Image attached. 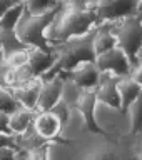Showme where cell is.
Here are the masks:
<instances>
[{"instance_id": "6da1fadb", "label": "cell", "mask_w": 142, "mask_h": 160, "mask_svg": "<svg viewBox=\"0 0 142 160\" xmlns=\"http://www.w3.org/2000/svg\"><path fill=\"white\" fill-rule=\"evenodd\" d=\"M95 25V13L90 8V0L85 2H59L52 22L45 28L49 47L90 32Z\"/></svg>"}, {"instance_id": "7a4b0ae2", "label": "cell", "mask_w": 142, "mask_h": 160, "mask_svg": "<svg viewBox=\"0 0 142 160\" xmlns=\"http://www.w3.org/2000/svg\"><path fill=\"white\" fill-rule=\"evenodd\" d=\"M115 38V47L134 63H142V13L109 23Z\"/></svg>"}, {"instance_id": "3957f363", "label": "cell", "mask_w": 142, "mask_h": 160, "mask_svg": "<svg viewBox=\"0 0 142 160\" xmlns=\"http://www.w3.org/2000/svg\"><path fill=\"white\" fill-rule=\"evenodd\" d=\"M54 13L55 12L42 15V17H34L24 10L17 22V27L13 30L15 35L27 48H40L45 52H50V47L45 40V28L52 22Z\"/></svg>"}, {"instance_id": "277c9868", "label": "cell", "mask_w": 142, "mask_h": 160, "mask_svg": "<svg viewBox=\"0 0 142 160\" xmlns=\"http://www.w3.org/2000/svg\"><path fill=\"white\" fill-rule=\"evenodd\" d=\"M90 8L95 13L97 25L112 23L132 15H139L142 0H90Z\"/></svg>"}, {"instance_id": "5b68a950", "label": "cell", "mask_w": 142, "mask_h": 160, "mask_svg": "<svg viewBox=\"0 0 142 160\" xmlns=\"http://www.w3.org/2000/svg\"><path fill=\"white\" fill-rule=\"evenodd\" d=\"M94 122L99 133L107 135H132L130 133V125L127 120L125 112L120 108H112L104 103H95L94 108Z\"/></svg>"}, {"instance_id": "8992f818", "label": "cell", "mask_w": 142, "mask_h": 160, "mask_svg": "<svg viewBox=\"0 0 142 160\" xmlns=\"http://www.w3.org/2000/svg\"><path fill=\"white\" fill-rule=\"evenodd\" d=\"M94 63L97 67L99 73L100 72H110L117 77H129L132 62L120 48L114 47L109 52H104L94 58Z\"/></svg>"}, {"instance_id": "52a82bcc", "label": "cell", "mask_w": 142, "mask_h": 160, "mask_svg": "<svg viewBox=\"0 0 142 160\" xmlns=\"http://www.w3.org/2000/svg\"><path fill=\"white\" fill-rule=\"evenodd\" d=\"M87 135H92L89 132L87 122L82 117V113L77 108H70V112L67 115V120L60 125V132L55 142H64V143H70V142H79Z\"/></svg>"}, {"instance_id": "ba28073f", "label": "cell", "mask_w": 142, "mask_h": 160, "mask_svg": "<svg viewBox=\"0 0 142 160\" xmlns=\"http://www.w3.org/2000/svg\"><path fill=\"white\" fill-rule=\"evenodd\" d=\"M120 77L110 72H100L99 82L95 87V98L99 103H104L112 108H120L119 93H117V80Z\"/></svg>"}, {"instance_id": "9c48e42d", "label": "cell", "mask_w": 142, "mask_h": 160, "mask_svg": "<svg viewBox=\"0 0 142 160\" xmlns=\"http://www.w3.org/2000/svg\"><path fill=\"white\" fill-rule=\"evenodd\" d=\"M60 77H67L74 83H77L82 90L87 88H95L99 82V70L94 62H80L69 72L62 73Z\"/></svg>"}, {"instance_id": "30bf717a", "label": "cell", "mask_w": 142, "mask_h": 160, "mask_svg": "<svg viewBox=\"0 0 142 160\" xmlns=\"http://www.w3.org/2000/svg\"><path fill=\"white\" fill-rule=\"evenodd\" d=\"M60 85H62V78L54 77L50 80H42V87H40L39 100L35 110L39 112H49L57 102H60Z\"/></svg>"}, {"instance_id": "8fae6325", "label": "cell", "mask_w": 142, "mask_h": 160, "mask_svg": "<svg viewBox=\"0 0 142 160\" xmlns=\"http://www.w3.org/2000/svg\"><path fill=\"white\" fill-rule=\"evenodd\" d=\"M27 65L32 70L34 77L40 78L54 68L55 57L52 52H45V50H40V48H29L27 50Z\"/></svg>"}, {"instance_id": "7c38bea8", "label": "cell", "mask_w": 142, "mask_h": 160, "mask_svg": "<svg viewBox=\"0 0 142 160\" xmlns=\"http://www.w3.org/2000/svg\"><path fill=\"white\" fill-rule=\"evenodd\" d=\"M40 87H42V80H40V78H34L32 82H29L25 85H20V87H15V88H10V90H12L15 100L18 102V105L22 108L37 112L35 107H37Z\"/></svg>"}, {"instance_id": "4fadbf2b", "label": "cell", "mask_w": 142, "mask_h": 160, "mask_svg": "<svg viewBox=\"0 0 142 160\" xmlns=\"http://www.w3.org/2000/svg\"><path fill=\"white\" fill-rule=\"evenodd\" d=\"M60 120L52 112H39L34 118V127L40 137L49 142H55L60 132Z\"/></svg>"}, {"instance_id": "5bb4252c", "label": "cell", "mask_w": 142, "mask_h": 160, "mask_svg": "<svg viewBox=\"0 0 142 160\" xmlns=\"http://www.w3.org/2000/svg\"><path fill=\"white\" fill-rule=\"evenodd\" d=\"M117 93H119V102H120V110L125 112L132 102L140 98L142 93V83H137L130 77H120L117 80Z\"/></svg>"}, {"instance_id": "9a60e30c", "label": "cell", "mask_w": 142, "mask_h": 160, "mask_svg": "<svg viewBox=\"0 0 142 160\" xmlns=\"http://www.w3.org/2000/svg\"><path fill=\"white\" fill-rule=\"evenodd\" d=\"M92 47H94L95 57L100 53H104V52H109V50H112L115 47V38H114L112 32H110L109 23H100L95 27Z\"/></svg>"}, {"instance_id": "2e32d148", "label": "cell", "mask_w": 142, "mask_h": 160, "mask_svg": "<svg viewBox=\"0 0 142 160\" xmlns=\"http://www.w3.org/2000/svg\"><path fill=\"white\" fill-rule=\"evenodd\" d=\"M35 115H37V112L22 108V107H20L18 110H15L13 113H10L8 115V130H10V133H13V135L22 133L24 130L34 122Z\"/></svg>"}, {"instance_id": "e0dca14e", "label": "cell", "mask_w": 142, "mask_h": 160, "mask_svg": "<svg viewBox=\"0 0 142 160\" xmlns=\"http://www.w3.org/2000/svg\"><path fill=\"white\" fill-rule=\"evenodd\" d=\"M60 78H62V85H60V102L65 103L69 108H74L75 105H77L84 90L67 77H60Z\"/></svg>"}, {"instance_id": "ac0fdd59", "label": "cell", "mask_w": 142, "mask_h": 160, "mask_svg": "<svg viewBox=\"0 0 142 160\" xmlns=\"http://www.w3.org/2000/svg\"><path fill=\"white\" fill-rule=\"evenodd\" d=\"M59 7V2L55 0H29L24 2V10L34 17H42V15H49L55 12Z\"/></svg>"}, {"instance_id": "d6986e66", "label": "cell", "mask_w": 142, "mask_h": 160, "mask_svg": "<svg viewBox=\"0 0 142 160\" xmlns=\"http://www.w3.org/2000/svg\"><path fill=\"white\" fill-rule=\"evenodd\" d=\"M0 45H2L3 57L18 52V50H27V47L20 42L13 30H0Z\"/></svg>"}, {"instance_id": "ffe728a7", "label": "cell", "mask_w": 142, "mask_h": 160, "mask_svg": "<svg viewBox=\"0 0 142 160\" xmlns=\"http://www.w3.org/2000/svg\"><path fill=\"white\" fill-rule=\"evenodd\" d=\"M22 12H24V2H15L12 7L0 17V30H15Z\"/></svg>"}, {"instance_id": "44dd1931", "label": "cell", "mask_w": 142, "mask_h": 160, "mask_svg": "<svg viewBox=\"0 0 142 160\" xmlns=\"http://www.w3.org/2000/svg\"><path fill=\"white\" fill-rule=\"evenodd\" d=\"M18 108H20V105H18L17 100H15L12 90L5 88V87H0V113L10 115Z\"/></svg>"}, {"instance_id": "7402d4cb", "label": "cell", "mask_w": 142, "mask_h": 160, "mask_svg": "<svg viewBox=\"0 0 142 160\" xmlns=\"http://www.w3.org/2000/svg\"><path fill=\"white\" fill-rule=\"evenodd\" d=\"M140 105H142V100L137 98L135 102H132L125 108V115H127V120L130 125V133L132 135L139 133V128H140Z\"/></svg>"}, {"instance_id": "603a6c76", "label": "cell", "mask_w": 142, "mask_h": 160, "mask_svg": "<svg viewBox=\"0 0 142 160\" xmlns=\"http://www.w3.org/2000/svg\"><path fill=\"white\" fill-rule=\"evenodd\" d=\"M34 78H35V77H34L32 70L29 68L27 63L22 65V67H18V68H13V83H12V88L32 82Z\"/></svg>"}, {"instance_id": "cb8c5ba5", "label": "cell", "mask_w": 142, "mask_h": 160, "mask_svg": "<svg viewBox=\"0 0 142 160\" xmlns=\"http://www.w3.org/2000/svg\"><path fill=\"white\" fill-rule=\"evenodd\" d=\"M13 83V68H10L3 58V53L0 52V87L12 88Z\"/></svg>"}, {"instance_id": "d4e9b609", "label": "cell", "mask_w": 142, "mask_h": 160, "mask_svg": "<svg viewBox=\"0 0 142 160\" xmlns=\"http://www.w3.org/2000/svg\"><path fill=\"white\" fill-rule=\"evenodd\" d=\"M27 50H18V52H13V53L7 55V57H3L7 65L10 68H18L22 65H25L27 63Z\"/></svg>"}, {"instance_id": "484cf974", "label": "cell", "mask_w": 142, "mask_h": 160, "mask_svg": "<svg viewBox=\"0 0 142 160\" xmlns=\"http://www.w3.org/2000/svg\"><path fill=\"white\" fill-rule=\"evenodd\" d=\"M49 112H52L55 117H57L59 120H60V123H64L65 120H67V115H69V112H70V108L67 107L65 103H62V102H57L54 105L52 108L49 110Z\"/></svg>"}, {"instance_id": "4316f807", "label": "cell", "mask_w": 142, "mask_h": 160, "mask_svg": "<svg viewBox=\"0 0 142 160\" xmlns=\"http://www.w3.org/2000/svg\"><path fill=\"white\" fill-rule=\"evenodd\" d=\"M12 147L15 148V135L13 133H0V148Z\"/></svg>"}, {"instance_id": "83f0119b", "label": "cell", "mask_w": 142, "mask_h": 160, "mask_svg": "<svg viewBox=\"0 0 142 160\" xmlns=\"http://www.w3.org/2000/svg\"><path fill=\"white\" fill-rule=\"evenodd\" d=\"M17 157V150L12 147H5L0 148V160H15Z\"/></svg>"}, {"instance_id": "f1b7e54d", "label": "cell", "mask_w": 142, "mask_h": 160, "mask_svg": "<svg viewBox=\"0 0 142 160\" xmlns=\"http://www.w3.org/2000/svg\"><path fill=\"white\" fill-rule=\"evenodd\" d=\"M0 133H10L8 130V115L0 113Z\"/></svg>"}, {"instance_id": "f546056e", "label": "cell", "mask_w": 142, "mask_h": 160, "mask_svg": "<svg viewBox=\"0 0 142 160\" xmlns=\"http://www.w3.org/2000/svg\"><path fill=\"white\" fill-rule=\"evenodd\" d=\"M15 3V0H0V17Z\"/></svg>"}, {"instance_id": "4dcf8cb0", "label": "cell", "mask_w": 142, "mask_h": 160, "mask_svg": "<svg viewBox=\"0 0 142 160\" xmlns=\"http://www.w3.org/2000/svg\"><path fill=\"white\" fill-rule=\"evenodd\" d=\"M15 160H29L27 155L22 153V152H17V157H15Z\"/></svg>"}, {"instance_id": "1f68e13d", "label": "cell", "mask_w": 142, "mask_h": 160, "mask_svg": "<svg viewBox=\"0 0 142 160\" xmlns=\"http://www.w3.org/2000/svg\"><path fill=\"white\" fill-rule=\"evenodd\" d=\"M0 52H2V45H0Z\"/></svg>"}]
</instances>
